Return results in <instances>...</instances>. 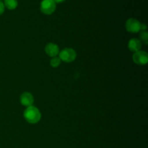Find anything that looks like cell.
I'll list each match as a JSON object with an SVG mask.
<instances>
[{
  "label": "cell",
  "instance_id": "cell-1",
  "mask_svg": "<svg viewBox=\"0 0 148 148\" xmlns=\"http://www.w3.org/2000/svg\"><path fill=\"white\" fill-rule=\"evenodd\" d=\"M23 116L25 119L30 124H37L41 119L40 111L38 108L33 106L27 107L23 113Z\"/></svg>",
  "mask_w": 148,
  "mask_h": 148
},
{
  "label": "cell",
  "instance_id": "cell-2",
  "mask_svg": "<svg viewBox=\"0 0 148 148\" xmlns=\"http://www.w3.org/2000/svg\"><path fill=\"white\" fill-rule=\"evenodd\" d=\"M59 57L62 62L70 63L75 60L77 57V53L74 49L71 48H66L59 51Z\"/></svg>",
  "mask_w": 148,
  "mask_h": 148
},
{
  "label": "cell",
  "instance_id": "cell-3",
  "mask_svg": "<svg viewBox=\"0 0 148 148\" xmlns=\"http://www.w3.org/2000/svg\"><path fill=\"white\" fill-rule=\"evenodd\" d=\"M56 7V3L53 0H43L40 3V11L45 14H51Z\"/></svg>",
  "mask_w": 148,
  "mask_h": 148
},
{
  "label": "cell",
  "instance_id": "cell-4",
  "mask_svg": "<svg viewBox=\"0 0 148 148\" xmlns=\"http://www.w3.org/2000/svg\"><path fill=\"white\" fill-rule=\"evenodd\" d=\"M133 61L138 65H145L148 62V54L145 51H139L135 52L132 56Z\"/></svg>",
  "mask_w": 148,
  "mask_h": 148
},
{
  "label": "cell",
  "instance_id": "cell-5",
  "mask_svg": "<svg viewBox=\"0 0 148 148\" xmlns=\"http://www.w3.org/2000/svg\"><path fill=\"white\" fill-rule=\"evenodd\" d=\"M126 29L128 32L132 33H138L140 30V27H141V23L140 21L136 19L130 18L126 22L125 25Z\"/></svg>",
  "mask_w": 148,
  "mask_h": 148
},
{
  "label": "cell",
  "instance_id": "cell-6",
  "mask_svg": "<svg viewBox=\"0 0 148 148\" xmlns=\"http://www.w3.org/2000/svg\"><path fill=\"white\" fill-rule=\"evenodd\" d=\"M20 103L26 107H29L33 106L34 103V98L33 95L29 92H24L21 94L20 97Z\"/></svg>",
  "mask_w": 148,
  "mask_h": 148
},
{
  "label": "cell",
  "instance_id": "cell-7",
  "mask_svg": "<svg viewBox=\"0 0 148 148\" xmlns=\"http://www.w3.org/2000/svg\"><path fill=\"white\" fill-rule=\"evenodd\" d=\"M45 52L50 57H55L59 53V48L53 43H49L45 46Z\"/></svg>",
  "mask_w": 148,
  "mask_h": 148
},
{
  "label": "cell",
  "instance_id": "cell-8",
  "mask_svg": "<svg viewBox=\"0 0 148 148\" xmlns=\"http://www.w3.org/2000/svg\"><path fill=\"white\" fill-rule=\"evenodd\" d=\"M128 48L131 51L135 52L140 51L142 48V43L139 39L137 38H132L130 39L128 43Z\"/></svg>",
  "mask_w": 148,
  "mask_h": 148
},
{
  "label": "cell",
  "instance_id": "cell-9",
  "mask_svg": "<svg viewBox=\"0 0 148 148\" xmlns=\"http://www.w3.org/2000/svg\"><path fill=\"white\" fill-rule=\"evenodd\" d=\"M4 5L8 10H14L17 7V0H4Z\"/></svg>",
  "mask_w": 148,
  "mask_h": 148
},
{
  "label": "cell",
  "instance_id": "cell-10",
  "mask_svg": "<svg viewBox=\"0 0 148 148\" xmlns=\"http://www.w3.org/2000/svg\"><path fill=\"white\" fill-rule=\"evenodd\" d=\"M61 59L58 56H55V57H52L51 59L50 60V65L53 68H56L60 65L61 64Z\"/></svg>",
  "mask_w": 148,
  "mask_h": 148
},
{
  "label": "cell",
  "instance_id": "cell-11",
  "mask_svg": "<svg viewBox=\"0 0 148 148\" xmlns=\"http://www.w3.org/2000/svg\"><path fill=\"white\" fill-rule=\"evenodd\" d=\"M140 38L141 43H144L145 44L147 45L148 43V33L147 31H142L141 33H140Z\"/></svg>",
  "mask_w": 148,
  "mask_h": 148
},
{
  "label": "cell",
  "instance_id": "cell-12",
  "mask_svg": "<svg viewBox=\"0 0 148 148\" xmlns=\"http://www.w3.org/2000/svg\"><path fill=\"white\" fill-rule=\"evenodd\" d=\"M4 12V3L1 2L0 1V15L3 14V12Z\"/></svg>",
  "mask_w": 148,
  "mask_h": 148
},
{
  "label": "cell",
  "instance_id": "cell-13",
  "mask_svg": "<svg viewBox=\"0 0 148 148\" xmlns=\"http://www.w3.org/2000/svg\"><path fill=\"white\" fill-rule=\"evenodd\" d=\"M147 29V26L145 24H141V27H140V30H142V31H145V30Z\"/></svg>",
  "mask_w": 148,
  "mask_h": 148
},
{
  "label": "cell",
  "instance_id": "cell-14",
  "mask_svg": "<svg viewBox=\"0 0 148 148\" xmlns=\"http://www.w3.org/2000/svg\"><path fill=\"white\" fill-rule=\"evenodd\" d=\"M65 0H53V1H54L55 3H61V2H63V1H64Z\"/></svg>",
  "mask_w": 148,
  "mask_h": 148
}]
</instances>
